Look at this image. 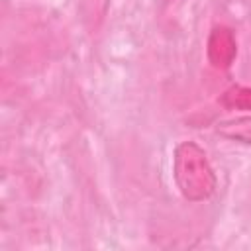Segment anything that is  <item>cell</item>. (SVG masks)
<instances>
[{
	"label": "cell",
	"mask_w": 251,
	"mask_h": 251,
	"mask_svg": "<svg viewBox=\"0 0 251 251\" xmlns=\"http://www.w3.org/2000/svg\"><path fill=\"white\" fill-rule=\"evenodd\" d=\"M237 55V39L231 27L216 25L212 27L208 41H206V57L214 69L226 71L233 65Z\"/></svg>",
	"instance_id": "7a4b0ae2"
},
{
	"label": "cell",
	"mask_w": 251,
	"mask_h": 251,
	"mask_svg": "<svg viewBox=\"0 0 251 251\" xmlns=\"http://www.w3.org/2000/svg\"><path fill=\"white\" fill-rule=\"evenodd\" d=\"M173 178L188 202H204L214 196L218 176L196 141H180L173 153Z\"/></svg>",
	"instance_id": "6da1fadb"
},
{
	"label": "cell",
	"mask_w": 251,
	"mask_h": 251,
	"mask_svg": "<svg viewBox=\"0 0 251 251\" xmlns=\"http://www.w3.org/2000/svg\"><path fill=\"white\" fill-rule=\"evenodd\" d=\"M220 104L227 110H251V86L233 84L222 96Z\"/></svg>",
	"instance_id": "277c9868"
},
{
	"label": "cell",
	"mask_w": 251,
	"mask_h": 251,
	"mask_svg": "<svg viewBox=\"0 0 251 251\" xmlns=\"http://www.w3.org/2000/svg\"><path fill=\"white\" fill-rule=\"evenodd\" d=\"M216 131L231 141L251 145V116L243 118H233V120H224L216 126Z\"/></svg>",
	"instance_id": "3957f363"
}]
</instances>
